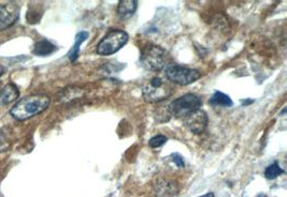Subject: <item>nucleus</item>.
Segmentation results:
<instances>
[{"label":"nucleus","instance_id":"1","mask_svg":"<svg viewBox=\"0 0 287 197\" xmlns=\"http://www.w3.org/2000/svg\"><path fill=\"white\" fill-rule=\"evenodd\" d=\"M51 99L45 95H33L18 101L11 108V115L17 120H26L43 112L49 107Z\"/></svg>","mask_w":287,"mask_h":197},{"label":"nucleus","instance_id":"2","mask_svg":"<svg viewBox=\"0 0 287 197\" xmlns=\"http://www.w3.org/2000/svg\"><path fill=\"white\" fill-rule=\"evenodd\" d=\"M201 106L202 101L198 96L194 95V93H186V95L171 102L168 107V111L170 116L185 119L193 112L199 110Z\"/></svg>","mask_w":287,"mask_h":197},{"label":"nucleus","instance_id":"3","mask_svg":"<svg viewBox=\"0 0 287 197\" xmlns=\"http://www.w3.org/2000/svg\"><path fill=\"white\" fill-rule=\"evenodd\" d=\"M172 95V87L168 82L162 77L155 76L149 82L144 83L142 87V96L149 103H157L168 99Z\"/></svg>","mask_w":287,"mask_h":197},{"label":"nucleus","instance_id":"4","mask_svg":"<svg viewBox=\"0 0 287 197\" xmlns=\"http://www.w3.org/2000/svg\"><path fill=\"white\" fill-rule=\"evenodd\" d=\"M140 61L143 67L150 71L160 72L168 67V54L157 45H149L145 48L140 56Z\"/></svg>","mask_w":287,"mask_h":197},{"label":"nucleus","instance_id":"5","mask_svg":"<svg viewBox=\"0 0 287 197\" xmlns=\"http://www.w3.org/2000/svg\"><path fill=\"white\" fill-rule=\"evenodd\" d=\"M129 35L124 30L110 31L97 45V54L100 56H109L115 54L127 44Z\"/></svg>","mask_w":287,"mask_h":197},{"label":"nucleus","instance_id":"6","mask_svg":"<svg viewBox=\"0 0 287 197\" xmlns=\"http://www.w3.org/2000/svg\"><path fill=\"white\" fill-rule=\"evenodd\" d=\"M165 75L170 82L181 86H187L201 77V73L196 69L182 67L179 64H169L165 69Z\"/></svg>","mask_w":287,"mask_h":197},{"label":"nucleus","instance_id":"7","mask_svg":"<svg viewBox=\"0 0 287 197\" xmlns=\"http://www.w3.org/2000/svg\"><path fill=\"white\" fill-rule=\"evenodd\" d=\"M209 118L206 111L201 109L193 112L189 116L184 119V124L188 128L190 132L194 134H201L205 132V130L208 127Z\"/></svg>","mask_w":287,"mask_h":197},{"label":"nucleus","instance_id":"8","mask_svg":"<svg viewBox=\"0 0 287 197\" xmlns=\"http://www.w3.org/2000/svg\"><path fill=\"white\" fill-rule=\"evenodd\" d=\"M20 16V9L15 4L0 5V31L15 24Z\"/></svg>","mask_w":287,"mask_h":197},{"label":"nucleus","instance_id":"9","mask_svg":"<svg viewBox=\"0 0 287 197\" xmlns=\"http://www.w3.org/2000/svg\"><path fill=\"white\" fill-rule=\"evenodd\" d=\"M179 193V185L171 180H160L155 185L156 197H174Z\"/></svg>","mask_w":287,"mask_h":197},{"label":"nucleus","instance_id":"10","mask_svg":"<svg viewBox=\"0 0 287 197\" xmlns=\"http://www.w3.org/2000/svg\"><path fill=\"white\" fill-rule=\"evenodd\" d=\"M138 8V2L136 0H121L117 6V15L121 20L131 18Z\"/></svg>","mask_w":287,"mask_h":197},{"label":"nucleus","instance_id":"11","mask_svg":"<svg viewBox=\"0 0 287 197\" xmlns=\"http://www.w3.org/2000/svg\"><path fill=\"white\" fill-rule=\"evenodd\" d=\"M18 96H20V92H18L17 87L13 85V84H8V85L0 91V104H10V103H12L18 98Z\"/></svg>","mask_w":287,"mask_h":197},{"label":"nucleus","instance_id":"12","mask_svg":"<svg viewBox=\"0 0 287 197\" xmlns=\"http://www.w3.org/2000/svg\"><path fill=\"white\" fill-rule=\"evenodd\" d=\"M89 36V33L87 31H81L79 33H77L76 35V43L75 45L72 46L71 51L68 54V57L69 60L71 62H75L78 58H79V55H80V48H81V44L84 42L87 37Z\"/></svg>","mask_w":287,"mask_h":197},{"label":"nucleus","instance_id":"13","mask_svg":"<svg viewBox=\"0 0 287 197\" xmlns=\"http://www.w3.org/2000/svg\"><path fill=\"white\" fill-rule=\"evenodd\" d=\"M56 51V46L48 40H41L35 44L34 54L37 56H48Z\"/></svg>","mask_w":287,"mask_h":197},{"label":"nucleus","instance_id":"14","mask_svg":"<svg viewBox=\"0 0 287 197\" xmlns=\"http://www.w3.org/2000/svg\"><path fill=\"white\" fill-rule=\"evenodd\" d=\"M210 104L213 106L230 107V106H233L234 102L230 99V97L225 95V93L220 92V91H215L210 99Z\"/></svg>","mask_w":287,"mask_h":197},{"label":"nucleus","instance_id":"15","mask_svg":"<svg viewBox=\"0 0 287 197\" xmlns=\"http://www.w3.org/2000/svg\"><path fill=\"white\" fill-rule=\"evenodd\" d=\"M284 171L282 170V167L279 165V163L277 162H274L273 164L269 165L267 168H266V171H265V177L267 178V179H270V180H273L275 179V178L279 177L281 174H283Z\"/></svg>","mask_w":287,"mask_h":197},{"label":"nucleus","instance_id":"16","mask_svg":"<svg viewBox=\"0 0 287 197\" xmlns=\"http://www.w3.org/2000/svg\"><path fill=\"white\" fill-rule=\"evenodd\" d=\"M167 142H168V138L165 135L158 134V135H155L153 136L150 140H149V146L151 148H160L163 145H165Z\"/></svg>","mask_w":287,"mask_h":197},{"label":"nucleus","instance_id":"17","mask_svg":"<svg viewBox=\"0 0 287 197\" xmlns=\"http://www.w3.org/2000/svg\"><path fill=\"white\" fill-rule=\"evenodd\" d=\"M172 160L173 162L177 164L180 168H184L185 167V162H184V157L180 154V153H173L172 154Z\"/></svg>","mask_w":287,"mask_h":197},{"label":"nucleus","instance_id":"18","mask_svg":"<svg viewBox=\"0 0 287 197\" xmlns=\"http://www.w3.org/2000/svg\"><path fill=\"white\" fill-rule=\"evenodd\" d=\"M199 197H215V195L213 194L212 192H209V193H207V194H205V195H202V196H199Z\"/></svg>","mask_w":287,"mask_h":197},{"label":"nucleus","instance_id":"19","mask_svg":"<svg viewBox=\"0 0 287 197\" xmlns=\"http://www.w3.org/2000/svg\"><path fill=\"white\" fill-rule=\"evenodd\" d=\"M253 102H254L253 100H246L245 102H242V104L245 105V104H249V103H253Z\"/></svg>","mask_w":287,"mask_h":197},{"label":"nucleus","instance_id":"20","mask_svg":"<svg viewBox=\"0 0 287 197\" xmlns=\"http://www.w3.org/2000/svg\"><path fill=\"white\" fill-rule=\"evenodd\" d=\"M4 71H5V70H4V67H3L2 64H0V76H2V75L4 74Z\"/></svg>","mask_w":287,"mask_h":197}]
</instances>
